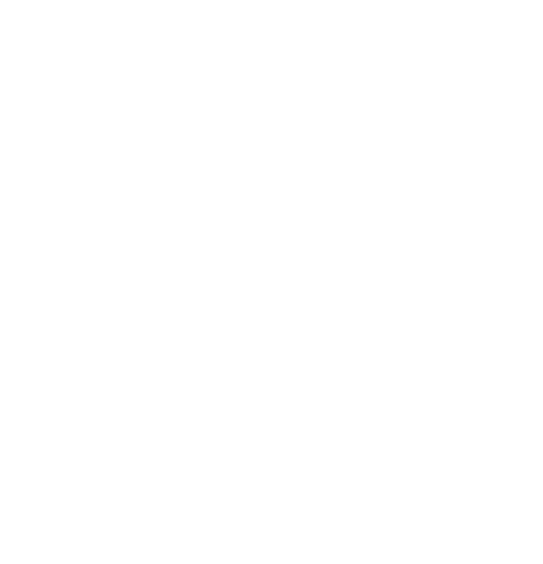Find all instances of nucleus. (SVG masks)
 Returning <instances> with one entry per match:
<instances>
[]
</instances>
